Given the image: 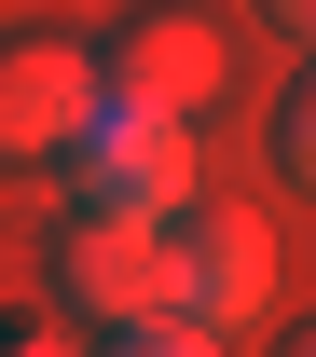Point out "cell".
Masks as SVG:
<instances>
[{"label":"cell","mask_w":316,"mask_h":357,"mask_svg":"<svg viewBox=\"0 0 316 357\" xmlns=\"http://www.w3.org/2000/svg\"><path fill=\"white\" fill-rule=\"evenodd\" d=\"M151 248H165V316H193V330H248V316L275 303V234H262V206L179 192V206L151 220Z\"/></svg>","instance_id":"1"},{"label":"cell","mask_w":316,"mask_h":357,"mask_svg":"<svg viewBox=\"0 0 316 357\" xmlns=\"http://www.w3.org/2000/svg\"><path fill=\"white\" fill-rule=\"evenodd\" d=\"M55 165H69V206L83 220H165L193 192V124L179 110H137V96H96Z\"/></svg>","instance_id":"2"},{"label":"cell","mask_w":316,"mask_h":357,"mask_svg":"<svg viewBox=\"0 0 316 357\" xmlns=\"http://www.w3.org/2000/svg\"><path fill=\"white\" fill-rule=\"evenodd\" d=\"M96 96H137V110H206V96H220V28H206V14H193V0H124V14H110V28H96Z\"/></svg>","instance_id":"3"},{"label":"cell","mask_w":316,"mask_h":357,"mask_svg":"<svg viewBox=\"0 0 316 357\" xmlns=\"http://www.w3.org/2000/svg\"><path fill=\"white\" fill-rule=\"evenodd\" d=\"M83 110H96V55L69 42V28H14V42H0V165L69 151Z\"/></svg>","instance_id":"4"},{"label":"cell","mask_w":316,"mask_h":357,"mask_svg":"<svg viewBox=\"0 0 316 357\" xmlns=\"http://www.w3.org/2000/svg\"><path fill=\"white\" fill-rule=\"evenodd\" d=\"M42 275H55V303H83V316H165V248H151V220H55V248H42Z\"/></svg>","instance_id":"5"},{"label":"cell","mask_w":316,"mask_h":357,"mask_svg":"<svg viewBox=\"0 0 316 357\" xmlns=\"http://www.w3.org/2000/svg\"><path fill=\"white\" fill-rule=\"evenodd\" d=\"M110 357H220V330H193V316H124Z\"/></svg>","instance_id":"6"},{"label":"cell","mask_w":316,"mask_h":357,"mask_svg":"<svg viewBox=\"0 0 316 357\" xmlns=\"http://www.w3.org/2000/svg\"><path fill=\"white\" fill-rule=\"evenodd\" d=\"M275 165H289V178L316 192V69H303L289 96H275Z\"/></svg>","instance_id":"7"},{"label":"cell","mask_w":316,"mask_h":357,"mask_svg":"<svg viewBox=\"0 0 316 357\" xmlns=\"http://www.w3.org/2000/svg\"><path fill=\"white\" fill-rule=\"evenodd\" d=\"M0 357H69V344H55L42 316H0Z\"/></svg>","instance_id":"8"},{"label":"cell","mask_w":316,"mask_h":357,"mask_svg":"<svg viewBox=\"0 0 316 357\" xmlns=\"http://www.w3.org/2000/svg\"><path fill=\"white\" fill-rule=\"evenodd\" d=\"M262 28H289V42L316 55V0H262Z\"/></svg>","instance_id":"9"},{"label":"cell","mask_w":316,"mask_h":357,"mask_svg":"<svg viewBox=\"0 0 316 357\" xmlns=\"http://www.w3.org/2000/svg\"><path fill=\"white\" fill-rule=\"evenodd\" d=\"M275 357H316V330H289V344H275Z\"/></svg>","instance_id":"10"}]
</instances>
